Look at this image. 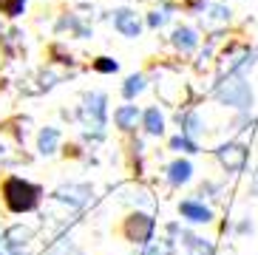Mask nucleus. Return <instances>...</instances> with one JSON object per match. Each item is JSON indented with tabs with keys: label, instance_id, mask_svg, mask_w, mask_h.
<instances>
[{
	"label": "nucleus",
	"instance_id": "obj_17",
	"mask_svg": "<svg viewBox=\"0 0 258 255\" xmlns=\"http://www.w3.org/2000/svg\"><path fill=\"white\" fill-rule=\"evenodd\" d=\"M184 244H187L190 255H213L210 247H207L202 238H196V235H187V233H184Z\"/></svg>",
	"mask_w": 258,
	"mask_h": 255
},
{
	"label": "nucleus",
	"instance_id": "obj_10",
	"mask_svg": "<svg viewBox=\"0 0 258 255\" xmlns=\"http://www.w3.org/2000/svg\"><path fill=\"white\" fill-rule=\"evenodd\" d=\"M179 213H182L184 218H190V221H199V224L213 218V213L207 210L205 204H199V202H182L179 204Z\"/></svg>",
	"mask_w": 258,
	"mask_h": 255
},
{
	"label": "nucleus",
	"instance_id": "obj_13",
	"mask_svg": "<svg viewBox=\"0 0 258 255\" xmlns=\"http://www.w3.org/2000/svg\"><path fill=\"white\" fill-rule=\"evenodd\" d=\"M196 43H199L196 31L187 29V26H182V29L173 31V45H176V48H182V51H193V48H196Z\"/></svg>",
	"mask_w": 258,
	"mask_h": 255
},
{
	"label": "nucleus",
	"instance_id": "obj_7",
	"mask_svg": "<svg viewBox=\"0 0 258 255\" xmlns=\"http://www.w3.org/2000/svg\"><path fill=\"white\" fill-rule=\"evenodd\" d=\"M114 29L119 31L122 37H139V31H142V23L139 17L131 12V9H119L114 15Z\"/></svg>",
	"mask_w": 258,
	"mask_h": 255
},
{
	"label": "nucleus",
	"instance_id": "obj_22",
	"mask_svg": "<svg viewBox=\"0 0 258 255\" xmlns=\"http://www.w3.org/2000/svg\"><path fill=\"white\" fill-rule=\"evenodd\" d=\"M145 255H167V247H151Z\"/></svg>",
	"mask_w": 258,
	"mask_h": 255
},
{
	"label": "nucleus",
	"instance_id": "obj_24",
	"mask_svg": "<svg viewBox=\"0 0 258 255\" xmlns=\"http://www.w3.org/2000/svg\"><path fill=\"white\" fill-rule=\"evenodd\" d=\"M252 190H255V193H258V176H255V184H252Z\"/></svg>",
	"mask_w": 258,
	"mask_h": 255
},
{
	"label": "nucleus",
	"instance_id": "obj_9",
	"mask_svg": "<svg viewBox=\"0 0 258 255\" xmlns=\"http://www.w3.org/2000/svg\"><path fill=\"white\" fill-rule=\"evenodd\" d=\"M57 148H60V131L57 128H43L37 134L40 156H51V153H57Z\"/></svg>",
	"mask_w": 258,
	"mask_h": 255
},
{
	"label": "nucleus",
	"instance_id": "obj_18",
	"mask_svg": "<svg viewBox=\"0 0 258 255\" xmlns=\"http://www.w3.org/2000/svg\"><path fill=\"white\" fill-rule=\"evenodd\" d=\"M170 148L173 150H184V153H196V142H193V139H190V136H176L173 142H170Z\"/></svg>",
	"mask_w": 258,
	"mask_h": 255
},
{
	"label": "nucleus",
	"instance_id": "obj_15",
	"mask_svg": "<svg viewBox=\"0 0 258 255\" xmlns=\"http://www.w3.org/2000/svg\"><path fill=\"white\" fill-rule=\"evenodd\" d=\"M26 3H29V0H0V15L20 17L26 12Z\"/></svg>",
	"mask_w": 258,
	"mask_h": 255
},
{
	"label": "nucleus",
	"instance_id": "obj_8",
	"mask_svg": "<svg viewBox=\"0 0 258 255\" xmlns=\"http://www.w3.org/2000/svg\"><path fill=\"white\" fill-rule=\"evenodd\" d=\"M31 233H34V230L26 227V224H12L6 233H3V244H0V247L3 249H23L26 244H29Z\"/></svg>",
	"mask_w": 258,
	"mask_h": 255
},
{
	"label": "nucleus",
	"instance_id": "obj_1",
	"mask_svg": "<svg viewBox=\"0 0 258 255\" xmlns=\"http://www.w3.org/2000/svg\"><path fill=\"white\" fill-rule=\"evenodd\" d=\"M0 193H3V204H6L12 213H17V216H20V213L37 210L43 190H40L34 181H29V179H20V176H9V179L3 181Z\"/></svg>",
	"mask_w": 258,
	"mask_h": 255
},
{
	"label": "nucleus",
	"instance_id": "obj_4",
	"mask_svg": "<svg viewBox=\"0 0 258 255\" xmlns=\"http://www.w3.org/2000/svg\"><path fill=\"white\" fill-rule=\"evenodd\" d=\"M219 162L224 167H227L230 173H238V170H244V165H247V148L244 145H221L219 150Z\"/></svg>",
	"mask_w": 258,
	"mask_h": 255
},
{
	"label": "nucleus",
	"instance_id": "obj_16",
	"mask_svg": "<svg viewBox=\"0 0 258 255\" xmlns=\"http://www.w3.org/2000/svg\"><path fill=\"white\" fill-rule=\"evenodd\" d=\"M142 88H145V77L134 74V77H128V80H125V85H122V94H125V99H134Z\"/></svg>",
	"mask_w": 258,
	"mask_h": 255
},
{
	"label": "nucleus",
	"instance_id": "obj_6",
	"mask_svg": "<svg viewBox=\"0 0 258 255\" xmlns=\"http://www.w3.org/2000/svg\"><path fill=\"white\" fill-rule=\"evenodd\" d=\"M54 199L57 202H69L71 207H85L88 199H91V187L88 184H66V187H60L54 193Z\"/></svg>",
	"mask_w": 258,
	"mask_h": 255
},
{
	"label": "nucleus",
	"instance_id": "obj_23",
	"mask_svg": "<svg viewBox=\"0 0 258 255\" xmlns=\"http://www.w3.org/2000/svg\"><path fill=\"white\" fill-rule=\"evenodd\" d=\"M0 255H29V252H23V249H3V247H0Z\"/></svg>",
	"mask_w": 258,
	"mask_h": 255
},
{
	"label": "nucleus",
	"instance_id": "obj_5",
	"mask_svg": "<svg viewBox=\"0 0 258 255\" xmlns=\"http://www.w3.org/2000/svg\"><path fill=\"white\" fill-rule=\"evenodd\" d=\"M83 119L94 122L97 128L105 125V94H88L83 105Z\"/></svg>",
	"mask_w": 258,
	"mask_h": 255
},
{
	"label": "nucleus",
	"instance_id": "obj_20",
	"mask_svg": "<svg viewBox=\"0 0 258 255\" xmlns=\"http://www.w3.org/2000/svg\"><path fill=\"white\" fill-rule=\"evenodd\" d=\"M202 128H199V116H187L184 119V134H190V136H196Z\"/></svg>",
	"mask_w": 258,
	"mask_h": 255
},
{
	"label": "nucleus",
	"instance_id": "obj_2",
	"mask_svg": "<svg viewBox=\"0 0 258 255\" xmlns=\"http://www.w3.org/2000/svg\"><path fill=\"white\" fill-rule=\"evenodd\" d=\"M219 99L227 102V105H235V108H247L252 102L250 85L244 83L241 77H230L227 83L219 85Z\"/></svg>",
	"mask_w": 258,
	"mask_h": 255
},
{
	"label": "nucleus",
	"instance_id": "obj_25",
	"mask_svg": "<svg viewBox=\"0 0 258 255\" xmlns=\"http://www.w3.org/2000/svg\"><path fill=\"white\" fill-rule=\"evenodd\" d=\"M0 244H3V241H0Z\"/></svg>",
	"mask_w": 258,
	"mask_h": 255
},
{
	"label": "nucleus",
	"instance_id": "obj_21",
	"mask_svg": "<svg viewBox=\"0 0 258 255\" xmlns=\"http://www.w3.org/2000/svg\"><path fill=\"white\" fill-rule=\"evenodd\" d=\"M165 20H167V15H165V12H153V15L148 17V23H151L153 29H156V26H162Z\"/></svg>",
	"mask_w": 258,
	"mask_h": 255
},
{
	"label": "nucleus",
	"instance_id": "obj_12",
	"mask_svg": "<svg viewBox=\"0 0 258 255\" xmlns=\"http://www.w3.org/2000/svg\"><path fill=\"white\" fill-rule=\"evenodd\" d=\"M190 173H193L190 162H184V159H176L173 165L167 167V179H170V184H184V181L190 179Z\"/></svg>",
	"mask_w": 258,
	"mask_h": 255
},
{
	"label": "nucleus",
	"instance_id": "obj_3",
	"mask_svg": "<svg viewBox=\"0 0 258 255\" xmlns=\"http://www.w3.org/2000/svg\"><path fill=\"white\" fill-rule=\"evenodd\" d=\"M153 233V218L145 216V213H134V216L125 218V235L128 241H137V244H145Z\"/></svg>",
	"mask_w": 258,
	"mask_h": 255
},
{
	"label": "nucleus",
	"instance_id": "obj_19",
	"mask_svg": "<svg viewBox=\"0 0 258 255\" xmlns=\"http://www.w3.org/2000/svg\"><path fill=\"white\" fill-rule=\"evenodd\" d=\"M94 68H97V71H102V74H114L116 68H119V62L111 60V57H99V60H94Z\"/></svg>",
	"mask_w": 258,
	"mask_h": 255
},
{
	"label": "nucleus",
	"instance_id": "obj_14",
	"mask_svg": "<svg viewBox=\"0 0 258 255\" xmlns=\"http://www.w3.org/2000/svg\"><path fill=\"white\" fill-rule=\"evenodd\" d=\"M142 122H145V131H148V134H153V136H159L162 131H165V119H162L159 108H148V111H145V116H142Z\"/></svg>",
	"mask_w": 258,
	"mask_h": 255
},
{
	"label": "nucleus",
	"instance_id": "obj_11",
	"mask_svg": "<svg viewBox=\"0 0 258 255\" xmlns=\"http://www.w3.org/2000/svg\"><path fill=\"white\" fill-rule=\"evenodd\" d=\"M114 119H116V128H122V131H131V128H137V119H139L137 105H122V108H116Z\"/></svg>",
	"mask_w": 258,
	"mask_h": 255
}]
</instances>
